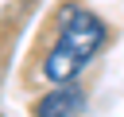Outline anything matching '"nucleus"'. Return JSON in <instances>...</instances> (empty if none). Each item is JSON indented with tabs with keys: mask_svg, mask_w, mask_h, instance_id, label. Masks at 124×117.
I'll list each match as a JSON object with an SVG mask.
<instances>
[{
	"mask_svg": "<svg viewBox=\"0 0 124 117\" xmlns=\"http://www.w3.org/2000/svg\"><path fill=\"white\" fill-rule=\"evenodd\" d=\"M105 47V23L78 4H66L54 20V43L43 58V78L50 86H70L78 82V74L89 66V58H97Z\"/></svg>",
	"mask_w": 124,
	"mask_h": 117,
	"instance_id": "1",
	"label": "nucleus"
},
{
	"mask_svg": "<svg viewBox=\"0 0 124 117\" xmlns=\"http://www.w3.org/2000/svg\"><path fill=\"white\" fill-rule=\"evenodd\" d=\"M81 105H85V94L70 82V86H54L43 98H35L31 117H81Z\"/></svg>",
	"mask_w": 124,
	"mask_h": 117,
	"instance_id": "2",
	"label": "nucleus"
}]
</instances>
